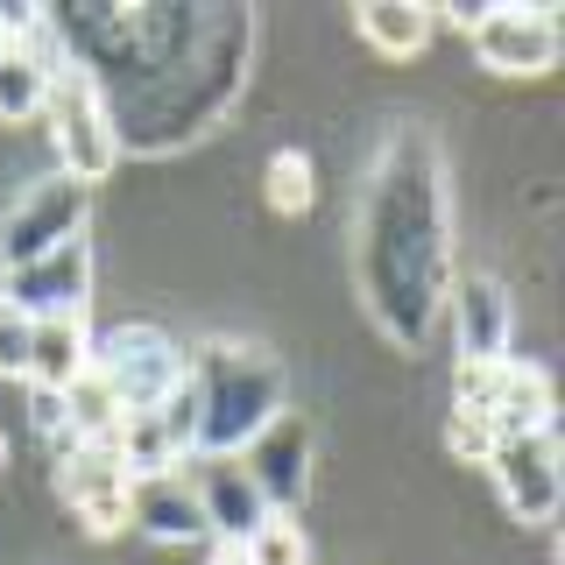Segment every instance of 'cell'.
I'll return each mask as SVG.
<instances>
[{
	"label": "cell",
	"instance_id": "obj_1",
	"mask_svg": "<svg viewBox=\"0 0 565 565\" xmlns=\"http://www.w3.org/2000/svg\"><path fill=\"white\" fill-rule=\"evenodd\" d=\"M191 452H241L282 411V367L247 340H212L191 353Z\"/></svg>",
	"mask_w": 565,
	"mask_h": 565
},
{
	"label": "cell",
	"instance_id": "obj_2",
	"mask_svg": "<svg viewBox=\"0 0 565 565\" xmlns=\"http://www.w3.org/2000/svg\"><path fill=\"white\" fill-rule=\"evenodd\" d=\"M43 120H50V149H57V170L64 177H78L85 191H93L99 177H114L120 128H114V106H106L99 78L85 64H57V71H50Z\"/></svg>",
	"mask_w": 565,
	"mask_h": 565
},
{
	"label": "cell",
	"instance_id": "obj_3",
	"mask_svg": "<svg viewBox=\"0 0 565 565\" xmlns=\"http://www.w3.org/2000/svg\"><path fill=\"white\" fill-rule=\"evenodd\" d=\"M93 375L114 388L120 417H149V411H170L177 396H184V347L170 340V332L156 326H120L106 332V340H93Z\"/></svg>",
	"mask_w": 565,
	"mask_h": 565
},
{
	"label": "cell",
	"instance_id": "obj_4",
	"mask_svg": "<svg viewBox=\"0 0 565 565\" xmlns=\"http://www.w3.org/2000/svg\"><path fill=\"white\" fill-rule=\"evenodd\" d=\"M459 417L488 424V438H516L552 424V375L537 361H459Z\"/></svg>",
	"mask_w": 565,
	"mask_h": 565
},
{
	"label": "cell",
	"instance_id": "obj_5",
	"mask_svg": "<svg viewBox=\"0 0 565 565\" xmlns=\"http://www.w3.org/2000/svg\"><path fill=\"white\" fill-rule=\"evenodd\" d=\"M85 212H93V191L78 177H64V170L35 177L8 205V220H0V269H22L35 255H57L64 241H85Z\"/></svg>",
	"mask_w": 565,
	"mask_h": 565
},
{
	"label": "cell",
	"instance_id": "obj_6",
	"mask_svg": "<svg viewBox=\"0 0 565 565\" xmlns=\"http://www.w3.org/2000/svg\"><path fill=\"white\" fill-rule=\"evenodd\" d=\"M473 35V57L488 71H502V78H544V71L558 64V14L552 8H523V0H509V8H481V14H459Z\"/></svg>",
	"mask_w": 565,
	"mask_h": 565
},
{
	"label": "cell",
	"instance_id": "obj_7",
	"mask_svg": "<svg viewBox=\"0 0 565 565\" xmlns=\"http://www.w3.org/2000/svg\"><path fill=\"white\" fill-rule=\"evenodd\" d=\"M481 467L494 473V488H502L509 516H523V523H552V516H558L565 467H558V431H552V424H544V431L494 438Z\"/></svg>",
	"mask_w": 565,
	"mask_h": 565
},
{
	"label": "cell",
	"instance_id": "obj_8",
	"mask_svg": "<svg viewBox=\"0 0 565 565\" xmlns=\"http://www.w3.org/2000/svg\"><path fill=\"white\" fill-rule=\"evenodd\" d=\"M311 459H318V438H311V424L297 411H276L241 446V467H247V481H255V494L269 502V516H290V509L311 494Z\"/></svg>",
	"mask_w": 565,
	"mask_h": 565
},
{
	"label": "cell",
	"instance_id": "obj_9",
	"mask_svg": "<svg viewBox=\"0 0 565 565\" xmlns=\"http://www.w3.org/2000/svg\"><path fill=\"white\" fill-rule=\"evenodd\" d=\"M0 305L22 318H85L93 305V241H64L57 255H35L22 269H0Z\"/></svg>",
	"mask_w": 565,
	"mask_h": 565
},
{
	"label": "cell",
	"instance_id": "obj_10",
	"mask_svg": "<svg viewBox=\"0 0 565 565\" xmlns=\"http://www.w3.org/2000/svg\"><path fill=\"white\" fill-rule=\"evenodd\" d=\"M64 502L78 509V523L93 537H120L128 530V467H120L114 438H71L64 467H57Z\"/></svg>",
	"mask_w": 565,
	"mask_h": 565
},
{
	"label": "cell",
	"instance_id": "obj_11",
	"mask_svg": "<svg viewBox=\"0 0 565 565\" xmlns=\"http://www.w3.org/2000/svg\"><path fill=\"white\" fill-rule=\"evenodd\" d=\"M184 481H191V494H199L205 537H220V544H247V530L269 516V502L255 494V481H247L241 452H199L184 467Z\"/></svg>",
	"mask_w": 565,
	"mask_h": 565
},
{
	"label": "cell",
	"instance_id": "obj_12",
	"mask_svg": "<svg viewBox=\"0 0 565 565\" xmlns=\"http://www.w3.org/2000/svg\"><path fill=\"white\" fill-rule=\"evenodd\" d=\"M452 326H459V361H509L516 340V305H509V282L494 276H467L452 290Z\"/></svg>",
	"mask_w": 565,
	"mask_h": 565
},
{
	"label": "cell",
	"instance_id": "obj_13",
	"mask_svg": "<svg viewBox=\"0 0 565 565\" xmlns=\"http://www.w3.org/2000/svg\"><path fill=\"white\" fill-rule=\"evenodd\" d=\"M128 530H141L156 544H199L205 537V516H199V494H191L184 467L128 481Z\"/></svg>",
	"mask_w": 565,
	"mask_h": 565
},
{
	"label": "cell",
	"instance_id": "obj_14",
	"mask_svg": "<svg viewBox=\"0 0 565 565\" xmlns=\"http://www.w3.org/2000/svg\"><path fill=\"white\" fill-rule=\"evenodd\" d=\"M93 367V332L85 318H29V388H64Z\"/></svg>",
	"mask_w": 565,
	"mask_h": 565
},
{
	"label": "cell",
	"instance_id": "obj_15",
	"mask_svg": "<svg viewBox=\"0 0 565 565\" xmlns=\"http://www.w3.org/2000/svg\"><path fill=\"white\" fill-rule=\"evenodd\" d=\"M353 29H361V43L375 57H417L431 43L438 14L424 0H367V8H353Z\"/></svg>",
	"mask_w": 565,
	"mask_h": 565
},
{
	"label": "cell",
	"instance_id": "obj_16",
	"mask_svg": "<svg viewBox=\"0 0 565 565\" xmlns=\"http://www.w3.org/2000/svg\"><path fill=\"white\" fill-rule=\"evenodd\" d=\"M114 431H120V403H114V388L85 367V375L64 388V438H114Z\"/></svg>",
	"mask_w": 565,
	"mask_h": 565
},
{
	"label": "cell",
	"instance_id": "obj_17",
	"mask_svg": "<svg viewBox=\"0 0 565 565\" xmlns=\"http://www.w3.org/2000/svg\"><path fill=\"white\" fill-rule=\"evenodd\" d=\"M262 199H269L276 212H311L318 205V177H311V156L305 149H276L269 170H262Z\"/></svg>",
	"mask_w": 565,
	"mask_h": 565
},
{
	"label": "cell",
	"instance_id": "obj_18",
	"mask_svg": "<svg viewBox=\"0 0 565 565\" xmlns=\"http://www.w3.org/2000/svg\"><path fill=\"white\" fill-rule=\"evenodd\" d=\"M241 558L247 565H311V537H305L297 516H262L255 530H247Z\"/></svg>",
	"mask_w": 565,
	"mask_h": 565
},
{
	"label": "cell",
	"instance_id": "obj_19",
	"mask_svg": "<svg viewBox=\"0 0 565 565\" xmlns=\"http://www.w3.org/2000/svg\"><path fill=\"white\" fill-rule=\"evenodd\" d=\"M0 375L8 382H29V318L0 305Z\"/></svg>",
	"mask_w": 565,
	"mask_h": 565
},
{
	"label": "cell",
	"instance_id": "obj_20",
	"mask_svg": "<svg viewBox=\"0 0 565 565\" xmlns=\"http://www.w3.org/2000/svg\"><path fill=\"white\" fill-rule=\"evenodd\" d=\"M29 424L35 431H64V396L57 388H29Z\"/></svg>",
	"mask_w": 565,
	"mask_h": 565
},
{
	"label": "cell",
	"instance_id": "obj_21",
	"mask_svg": "<svg viewBox=\"0 0 565 565\" xmlns=\"http://www.w3.org/2000/svg\"><path fill=\"white\" fill-rule=\"evenodd\" d=\"M212 565H247V558H241V544H220V552H212Z\"/></svg>",
	"mask_w": 565,
	"mask_h": 565
},
{
	"label": "cell",
	"instance_id": "obj_22",
	"mask_svg": "<svg viewBox=\"0 0 565 565\" xmlns=\"http://www.w3.org/2000/svg\"><path fill=\"white\" fill-rule=\"evenodd\" d=\"M8 43H14V35H8V22H0V57H8Z\"/></svg>",
	"mask_w": 565,
	"mask_h": 565
},
{
	"label": "cell",
	"instance_id": "obj_23",
	"mask_svg": "<svg viewBox=\"0 0 565 565\" xmlns=\"http://www.w3.org/2000/svg\"><path fill=\"white\" fill-rule=\"evenodd\" d=\"M0 467H8V431H0Z\"/></svg>",
	"mask_w": 565,
	"mask_h": 565
}]
</instances>
